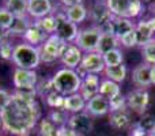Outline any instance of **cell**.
I'll use <instances>...</instances> for the list:
<instances>
[{
    "label": "cell",
    "instance_id": "cell-14",
    "mask_svg": "<svg viewBox=\"0 0 155 136\" xmlns=\"http://www.w3.org/2000/svg\"><path fill=\"white\" fill-rule=\"evenodd\" d=\"M99 83H101L99 75L87 74L84 78H82V85H80V88H79V94L84 98L86 102L98 94Z\"/></svg>",
    "mask_w": 155,
    "mask_h": 136
},
{
    "label": "cell",
    "instance_id": "cell-6",
    "mask_svg": "<svg viewBox=\"0 0 155 136\" xmlns=\"http://www.w3.org/2000/svg\"><path fill=\"white\" fill-rule=\"evenodd\" d=\"M101 30L98 26H90L86 29L79 30L78 37L75 40V45L84 53L88 52H97L99 44V38H101Z\"/></svg>",
    "mask_w": 155,
    "mask_h": 136
},
{
    "label": "cell",
    "instance_id": "cell-26",
    "mask_svg": "<svg viewBox=\"0 0 155 136\" xmlns=\"http://www.w3.org/2000/svg\"><path fill=\"white\" fill-rule=\"evenodd\" d=\"M120 45V41L114 37L113 34H107V33H102L101 38H99V44H98V49L97 52L101 55L110 52L113 49H117Z\"/></svg>",
    "mask_w": 155,
    "mask_h": 136
},
{
    "label": "cell",
    "instance_id": "cell-2",
    "mask_svg": "<svg viewBox=\"0 0 155 136\" xmlns=\"http://www.w3.org/2000/svg\"><path fill=\"white\" fill-rule=\"evenodd\" d=\"M52 83H53V90L56 93H59L63 97H67L71 94L79 93L82 78L78 75L75 69L60 68L52 76Z\"/></svg>",
    "mask_w": 155,
    "mask_h": 136
},
{
    "label": "cell",
    "instance_id": "cell-18",
    "mask_svg": "<svg viewBox=\"0 0 155 136\" xmlns=\"http://www.w3.org/2000/svg\"><path fill=\"white\" fill-rule=\"evenodd\" d=\"M90 18L91 21L94 22V26H102L104 23H106L107 21H109L110 18H112V14H110L109 8H107L106 3L101 2V0H98V2L95 3V4L91 7L90 10Z\"/></svg>",
    "mask_w": 155,
    "mask_h": 136
},
{
    "label": "cell",
    "instance_id": "cell-12",
    "mask_svg": "<svg viewBox=\"0 0 155 136\" xmlns=\"http://www.w3.org/2000/svg\"><path fill=\"white\" fill-rule=\"evenodd\" d=\"M53 14L52 0H27V15L37 21L46 15Z\"/></svg>",
    "mask_w": 155,
    "mask_h": 136
},
{
    "label": "cell",
    "instance_id": "cell-50",
    "mask_svg": "<svg viewBox=\"0 0 155 136\" xmlns=\"http://www.w3.org/2000/svg\"><path fill=\"white\" fill-rule=\"evenodd\" d=\"M142 2H151V0H142Z\"/></svg>",
    "mask_w": 155,
    "mask_h": 136
},
{
    "label": "cell",
    "instance_id": "cell-11",
    "mask_svg": "<svg viewBox=\"0 0 155 136\" xmlns=\"http://www.w3.org/2000/svg\"><path fill=\"white\" fill-rule=\"evenodd\" d=\"M67 125L71 129L76 132L78 135L84 136L88 135L93 131V117L90 114H87L86 112L82 113H75V114H71L70 118L67 121Z\"/></svg>",
    "mask_w": 155,
    "mask_h": 136
},
{
    "label": "cell",
    "instance_id": "cell-8",
    "mask_svg": "<svg viewBox=\"0 0 155 136\" xmlns=\"http://www.w3.org/2000/svg\"><path fill=\"white\" fill-rule=\"evenodd\" d=\"M104 69L105 63L102 59V55L98 52H88V53H83L82 61L75 71L80 78H84L87 74L99 75L101 72H104Z\"/></svg>",
    "mask_w": 155,
    "mask_h": 136
},
{
    "label": "cell",
    "instance_id": "cell-29",
    "mask_svg": "<svg viewBox=\"0 0 155 136\" xmlns=\"http://www.w3.org/2000/svg\"><path fill=\"white\" fill-rule=\"evenodd\" d=\"M38 136H57L59 134V127L54 123H52V120L49 117L41 118L38 121Z\"/></svg>",
    "mask_w": 155,
    "mask_h": 136
},
{
    "label": "cell",
    "instance_id": "cell-41",
    "mask_svg": "<svg viewBox=\"0 0 155 136\" xmlns=\"http://www.w3.org/2000/svg\"><path fill=\"white\" fill-rule=\"evenodd\" d=\"M10 98H11V93H10V91L5 90V88L0 87V112H2V110L5 108V105L8 104Z\"/></svg>",
    "mask_w": 155,
    "mask_h": 136
},
{
    "label": "cell",
    "instance_id": "cell-44",
    "mask_svg": "<svg viewBox=\"0 0 155 136\" xmlns=\"http://www.w3.org/2000/svg\"><path fill=\"white\" fill-rule=\"evenodd\" d=\"M8 37H10V34H8L7 30H4V29L0 27V42H2L3 40H5V38H8Z\"/></svg>",
    "mask_w": 155,
    "mask_h": 136
},
{
    "label": "cell",
    "instance_id": "cell-4",
    "mask_svg": "<svg viewBox=\"0 0 155 136\" xmlns=\"http://www.w3.org/2000/svg\"><path fill=\"white\" fill-rule=\"evenodd\" d=\"M110 14L113 16L135 19L143 12L142 0H105Z\"/></svg>",
    "mask_w": 155,
    "mask_h": 136
},
{
    "label": "cell",
    "instance_id": "cell-51",
    "mask_svg": "<svg viewBox=\"0 0 155 136\" xmlns=\"http://www.w3.org/2000/svg\"><path fill=\"white\" fill-rule=\"evenodd\" d=\"M78 136H80V135H78Z\"/></svg>",
    "mask_w": 155,
    "mask_h": 136
},
{
    "label": "cell",
    "instance_id": "cell-5",
    "mask_svg": "<svg viewBox=\"0 0 155 136\" xmlns=\"http://www.w3.org/2000/svg\"><path fill=\"white\" fill-rule=\"evenodd\" d=\"M68 44L65 41L60 40L59 37H56L54 34L49 35L44 44H41L38 46L40 49V57L41 63H53L56 60H60L61 55L64 53L65 48Z\"/></svg>",
    "mask_w": 155,
    "mask_h": 136
},
{
    "label": "cell",
    "instance_id": "cell-31",
    "mask_svg": "<svg viewBox=\"0 0 155 136\" xmlns=\"http://www.w3.org/2000/svg\"><path fill=\"white\" fill-rule=\"evenodd\" d=\"M136 127L142 129L147 136H150L155 131V116L151 113H143L140 120L136 123Z\"/></svg>",
    "mask_w": 155,
    "mask_h": 136
},
{
    "label": "cell",
    "instance_id": "cell-37",
    "mask_svg": "<svg viewBox=\"0 0 155 136\" xmlns=\"http://www.w3.org/2000/svg\"><path fill=\"white\" fill-rule=\"evenodd\" d=\"M12 52H14V45L11 37L5 38L0 42V57L3 60H12Z\"/></svg>",
    "mask_w": 155,
    "mask_h": 136
},
{
    "label": "cell",
    "instance_id": "cell-21",
    "mask_svg": "<svg viewBox=\"0 0 155 136\" xmlns=\"http://www.w3.org/2000/svg\"><path fill=\"white\" fill-rule=\"evenodd\" d=\"M63 109H65L68 113L75 114V113H82L86 109V101L79 93L71 94V95L64 97V105Z\"/></svg>",
    "mask_w": 155,
    "mask_h": 136
},
{
    "label": "cell",
    "instance_id": "cell-7",
    "mask_svg": "<svg viewBox=\"0 0 155 136\" xmlns=\"http://www.w3.org/2000/svg\"><path fill=\"white\" fill-rule=\"evenodd\" d=\"M56 16V30H54V35L59 37L60 40L65 41L67 44H72L75 42L79 29L78 25L72 23L71 21H68L65 16L64 11H59L54 14Z\"/></svg>",
    "mask_w": 155,
    "mask_h": 136
},
{
    "label": "cell",
    "instance_id": "cell-3",
    "mask_svg": "<svg viewBox=\"0 0 155 136\" xmlns=\"http://www.w3.org/2000/svg\"><path fill=\"white\" fill-rule=\"evenodd\" d=\"M11 61L15 64L16 68L35 69L41 63L40 49L38 46H33L26 42L15 44Z\"/></svg>",
    "mask_w": 155,
    "mask_h": 136
},
{
    "label": "cell",
    "instance_id": "cell-32",
    "mask_svg": "<svg viewBox=\"0 0 155 136\" xmlns=\"http://www.w3.org/2000/svg\"><path fill=\"white\" fill-rule=\"evenodd\" d=\"M34 23L48 35L54 34V30H56V16H54V14H51V15H46L41 19H37V21H34Z\"/></svg>",
    "mask_w": 155,
    "mask_h": 136
},
{
    "label": "cell",
    "instance_id": "cell-27",
    "mask_svg": "<svg viewBox=\"0 0 155 136\" xmlns=\"http://www.w3.org/2000/svg\"><path fill=\"white\" fill-rule=\"evenodd\" d=\"M104 74L106 76V79L113 80L116 83H121L127 78V67L124 64L114 65V67H105Z\"/></svg>",
    "mask_w": 155,
    "mask_h": 136
},
{
    "label": "cell",
    "instance_id": "cell-40",
    "mask_svg": "<svg viewBox=\"0 0 155 136\" xmlns=\"http://www.w3.org/2000/svg\"><path fill=\"white\" fill-rule=\"evenodd\" d=\"M109 104H110V112L112 110H120V109H124V108H128L127 106L125 95H123V94H118L117 97L112 98L109 101Z\"/></svg>",
    "mask_w": 155,
    "mask_h": 136
},
{
    "label": "cell",
    "instance_id": "cell-15",
    "mask_svg": "<svg viewBox=\"0 0 155 136\" xmlns=\"http://www.w3.org/2000/svg\"><path fill=\"white\" fill-rule=\"evenodd\" d=\"M109 27H110V34H113L117 40H120L127 33L135 30V23L132 22V19L112 15V18L109 19Z\"/></svg>",
    "mask_w": 155,
    "mask_h": 136
},
{
    "label": "cell",
    "instance_id": "cell-23",
    "mask_svg": "<svg viewBox=\"0 0 155 136\" xmlns=\"http://www.w3.org/2000/svg\"><path fill=\"white\" fill-rule=\"evenodd\" d=\"M135 32H136V35H137V45H140V46L146 45V44L150 42L155 37V33L153 32L148 22L143 21V19L135 25Z\"/></svg>",
    "mask_w": 155,
    "mask_h": 136
},
{
    "label": "cell",
    "instance_id": "cell-30",
    "mask_svg": "<svg viewBox=\"0 0 155 136\" xmlns=\"http://www.w3.org/2000/svg\"><path fill=\"white\" fill-rule=\"evenodd\" d=\"M102 59H104L105 67H114V65H120L124 61V53L121 49H113L110 52L102 55Z\"/></svg>",
    "mask_w": 155,
    "mask_h": 136
},
{
    "label": "cell",
    "instance_id": "cell-43",
    "mask_svg": "<svg viewBox=\"0 0 155 136\" xmlns=\"http://www.w3.org/2000/svg\"><path fill=\"white\" fill-rule=\"evenodd\" d=\"M61 5L64 8H68V7H72V5H76V4H82L83 0H60Z\"/></svg>",
    "mask_w": 155,
    "mask_h": 136
},
{
    "label": "cell",
    "instance_id": "cell-10",
    "mask_svg": "<svg viewBox=\"0 0 155 136\" xmlns=\"http://www.w3.org/2000/svg\"><path fill=\"white\" fill-rule=\"evenodd\" d=\"M127 99V106L129 110H134V112L143 114L146 112V109L148 108L150 104V94L147 90H143V88H135V90L129 91L125 95Z\"/></svg>",
    "mask_w": 155,
    "mask_h": 136
},
{
    "label": "cell",
    "instance_id": "cell-34",
    "mask_svg": "<svg viewBox=\"0 0 155 136\" xmlns=\"http://www.w3.org/2000/svg\"><path fill=\"white\" fill-rule=\"evenodd\" d=\"M53 90V83H52V78H44V79H38L37 86H35V93L37 95L45 98L49 93H52Z\"/></svg>",
    "mask_w": 155,
    "mask_h": 136
},
{
    "label": "cell",
    "instance_id": "cell-46",
    "mask_svg": "<svg viewBox=\"0 0 155 136\" xmlns=\"http://www.w3.org/2000/svg\"><path fill=\"white\" fill-rule=\"evenodd\" d=\"M147 22H148V25H150V26H151V29H153V32L155 33V16H153V18H150Z\"/></svg>",
    "mask_w": 155,
    "mask_h": 136
},
{
    "label": "cell",
    "instance_id": "cell-42",
    "mask_svg": "<svg viewBox=\"0 0 155 136\" xmlns=\"http://www.w3.org/2000/svg\"><path fill=\"white\" fill-rule=\"evenodd\" d=\"M57 136H78V134L65 124V125L59 127V134H57Z\"/></svg>",
    "mask_w": 155,
    "mask_h": 136
},
{
    "label": "cell",
    "instance_id": "cell-35",
    "mask_svg": "<svg viewBox=\"0 0 155 136\" xmlns=\"http://www.w3.org/2000/svg\"><path fill=\"white\" fill-rule=\"evenodd\" d=\"M143 52V59L144 63L148 65H155V37L150 42H147L146 45L142 46Z\"/></svg>",
    "mask_w": 155,
    "mask_h": 136
},
{
    "label": "cell",
    "instance_id": "cell-19",
    "mask_svg": "<svg viewBox=\"0 0 155 136\" xmlns=\"http://www.w3.org/2000/svg\"><path fill=\"white\" fill-rule=\"evenodd\" d=\"M109 125L113 127L114 129L128 128V127L131 125V116H129L128 108L109 112Z\"/></svg>",
    "mask_w": 155,
    "mask_h": 136
},
{
    "label": "cell",
    "instance_id": "cell-17",
    "mask_svg": "<svg viewBox=\"0 0 155 136\" xmlns=\"http://www.w3.org/2000/svg\"><path fill=\"white\" fill-rule=\"evenodd\" d=\"M151 65L142 63V64L136 65L132 71V82L137 88H143L147 90L151 86V78H150Z\"/></svg>",
    "mask_w": 155,
    "mask_h": 136
},
{
    "label": "cell",
    "instance_id": "cell-38",
    "mask_svg": "<svg viewBox=\"0 0 155 136\" xmlns=\"http://www.w3.org/2000/svg\"><path fill=\"white\" fill-rule=\"evenodd\" d=\"M12 21H14L12 14H11L4 5L0 7V27L4 30H8L10 26L12 25Z\"/></svg>",
    "mask_w": 155,
    "mask_h": 136
},
{
    "label": "cell",
    "instance_id": "cell-1",
    "mask_svg": "<svg viewBox=\"0 0 155 136\" xmlns=\"http://www.w3.org/2000/svg\"><path fill=\"white\" fill-rule=\"evenodd\" d=\"M41 109L37 99H26L12 91L5 108L0 112L3 131L12 136H29L38 125Z\"/></svg>",
    "mask_w": 155,
    "mask_h": 136
},
{
    "label": "cell",
    "instance_id": "cell-49",
    "mask_svg": "<svg viewBox=\"0 0 155 136\" xmlns=\"http://www.w3.org/2000/svg\"><path fill=\"white\" fill-rule=\"evenodd\" d=\"M150 136H155V131H154V132H153V134H151Z\"/></svg>",
    "mask_w": 155,
    "mask_h": 136
},
{
    "label": "cell",
    "instance_id": "cell-47",
    "mask_svg": "<svg viewBox=\"0 0 155 136\" xmlns=\"http://www.w3.org/2000/svg\"><path fill=\"white\" fill-rule=\"evenodd\" d=\"M2 129H3V125H2V118H0V132H2Z\"/></svg>",
    "mask_w": 155,
    "mask_h": 136
},
{
    "label": "cell",
    "instance_id": "cell-28",
    "mask_svg": "<svg viewBox=\"0 0 155 136\" xmlns=\"http://www.w3.org/2000/svg\"><path fill=\"white\" fill-rule=\"evenodd\" d=\"M4 7L14 16L27 15V0H4Z\"/></svg>",
    "mask_w": 155,
    "mask_h": 136
},
{
    "label": "cell",
    "instance_id": "cell-24",
    "mask_svg": "<svg viewBox=\"0 0 155 136\" xmlns=\"http://www.w3.org/2000/svg\"><path fill=\"white\" fill-rule=\"evenodd\" d=\"M63 11H64L68 21H71L75 25H79V23H82V22H84L88 16V11H87V8L84 7L83 3L82 4H76V5H72V7L64 8Z\"/></svg>",
    "mask_w": 155,
    "mask_h": 136
},
{
    "label": "cell",
    "instance_id": "cell-39",
    "mask_svg": "<svg viewBox=\"0 0 155 136\" xmlns=\"http://www.w3.org/2000/svg\"><path fill=\"white\" fill-rule=\"evenodd\" d=\"M120 45L125 46V48H132V46H136L137 45V35H136V32L132 30V32L127 33L124 37H121L120 40Z\"/></svg>",
    "mask_w": 155,
    "mask_h": 136
},
{
    "label": "cell",
    "instance_id": "cell-20",
    "mask_svg": "<svg viewBox=\"0 0 155 136\" xmlns=\"http://www.w3.org/2000/svg\"><path fill=\"white\" fill-rule=\"evenodd\" d=\"M48 37L49 35L46 34L45 32H42V30L33 22L31 26L27 29V32L25 33L22 38H23V42L30 44V45H33V46H40L41 44H44V41Z\"/></svg>",
    "mask_w": 155,
    "mask_h": 136
},
{
    "label": "cell",
    "instance_id": "cell-13",
    "mask_svg": "<svg viewBox=\"0 0 155 136\" xmlns=\"http://www.w3.org/2000/svg\"><path fill=\"white\" fill-rule=\"evenodd\" d=\"M84 112L90 114L91 117H101L110 112V104L109 99L102 97L101 94L94 95L91 99L86 102V109Z\"/></svg>",
    "mask_w": 155,
    "mask_h": 136
},
{
    "label": "cell",
    "instance_id": "cell-22",
    "mask_svg": "<svg viewBox=\"0 0 155 136\" xmlns=\"http://www.w3.org/2000/svg\"><path fill=\"white\" fill-rule=\"evenodd\" d=\"M33 22L34 21H33L29 15L14 16L12 25H11L10 29L7 30L8 34H10V37H15V35H21V37H23V34L27 32V29L31 26Z\"/></svg>",
    "mask_w": 155,
    "mask_h": 136
},
{
    "label": "cell",
    "instance_id": "cell-45",
    "mask_svg": "<svg viewBox=\"0 0 155 136\" xmlns=\"http://www.w3.org/2000/svg\"><path fill=\"white\" fill-rule=\"evenodd\" d=\"M150 78H151V85H155V65H151Z\"/></svg>",
    "mask_w": 155,
    "mask_h": 136
},
{
    "label": "cell",
    "instance_id": "cell-9",
    "mask_svg": "<svg viewBox=\"0 0 155 136\" xmlns=\"http://www.w3.org/2000/svg\"><path fill=\"white\" fill-rule=\"evenodd\" d=\"M38 75L35 69L16 68L12 72V85L15 90H35Z\"/></svg>",
    "mask_w": 155,
    "mask_h": 136
},
{
    "label": "cell",
    "instance_id": "cell-48",
    "mask_svg": "<svg viewBox=\"0 0 155 136\" xmlns=\"http://www.w3.org/2000/svg\"><path fill=\"white\" fill-rule=\"evenodd\" d=\"M153 12H154V16H155V4H154V11H153Z\"/></svg>",
    "mask_w": 155,
    "mask_h": 136
},
{
    "label": "cell",
    "instance_id": "cell-33",
    "mask_svg": "<svg viewBox=\"0 0 155 136\" xmlns=\"http://www.w3.org/2000/svg\"><path fill=\"white\" fill-rule=\"evenodd\" d=\"M48 117L52 120V123H54L57 127H61V125H65L70 118V113L67 112L65 109L63 108H57V109H52L49 112Z\"/></svg>",
    "mask_w": 155,
    "mask_h": 136
},
{
    "label": "cell",
    "instance_id": "cell-25",
    "mask_svg": "<svg viewBox=\"0 0 155 136\" xmlns=\"http://www.w3.org/2000/svg\"><path fill=\"white\" fill-rule=\"evenodd\" d=\"M98 94H101L102 97H105V98H107L110 101L112 98H114L118 94H121L120 85L113 82V80H109V79H101Z\"/></svg>",
    "mask_w": 155,
    "mask_h": 136
},
{
    "label": "cell",
    "instance_id": "cell-16",
    "mask_svg": "<svg viewBox=\"0 0 155 136\" xmlns=\"http://www.w3.org/2000/svg\"><path fill=\"white\" fill-rule=\"evenodd\" d=\"M82 57H83V52L78 48L75 44H68L64 53L60 57V61L64 65V68L76 69L79 67L80 61H82Z\"/></svg>",
    "mask_w": 155,
    "mask_h": 136
},
{
    "label": "cell",
    "instance_id": "cell-36",
    "mask_svg": "<svg viewBox=\"0 0 155 136\" xmlns=\"http://www.w3.org/2000/svg\"><path fill=\"white\" fill-rule=\"evenodd\" d=\"M44 101L46 102V105H48L49 108L57 109V108H63V105H64V97L60 95L56 91H52V93H49L48 95L44 98Z\"/></svg>",
    "mask_w": 155,
    "mask_h": 136
}]
</instances>
